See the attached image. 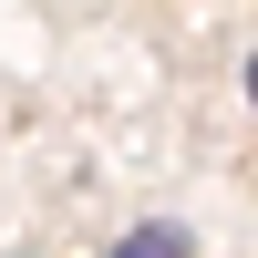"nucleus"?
<instances>
[]
</instances>
